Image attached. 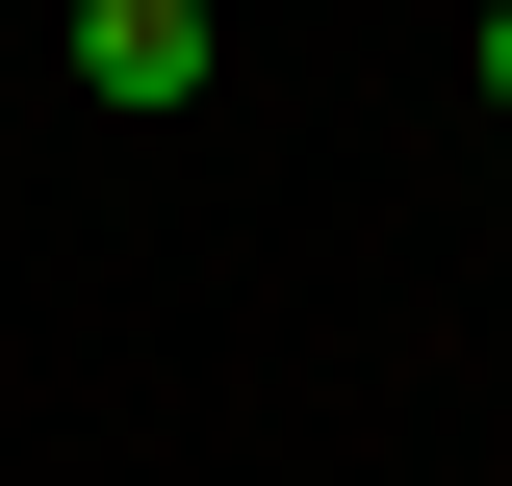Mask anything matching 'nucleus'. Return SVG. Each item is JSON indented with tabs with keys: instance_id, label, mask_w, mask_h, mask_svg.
Wrapping results in <instances>:
<instances>
[{
	"instance_id": "obj_1",
	"label": "nucleus",
	"mask_w": 512,
	"mask_h": 486,
	"mask_svg": "<svg viewBox=\"0 0 512 486\" xmlns=\"http://www.w3.org/2000/svg\"><path fill=\"white\" fill-rule=\"evenodd\" d=\"M77 103H205V0H77Z\"/></svg>"
},
{
	"instance_id": "obj_2",
	"label": "nucleus",
	"mask_w": 512,
	"mask_h": 486,
	"mask_svg": "<svg viewBox=\"0 0 512 486\" xmlns=\"http://www.w3.org/2000/svg\"><path fill=\"white\" fill-rule=\"evenodd\" d=\"M461 77H487V103H512V0H487V26H461Z\"/></svg>"
}]
</instances>
